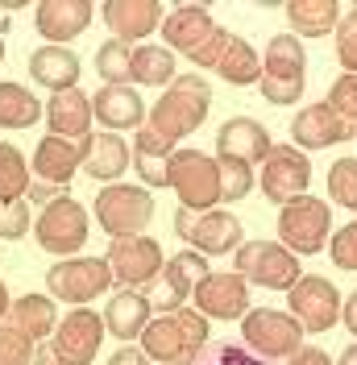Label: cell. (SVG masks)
I'll use <instances>...</instances> for the list:
<instances>
[{"label": "cell", "mask_w": 357, "mask_h": 365, "mask_svg": "<svg viewBox=\"0 0 357 365\" xmlns=\"http://www.w3.org/2000/svg\"><path fill=\"white\" fill-rule=\"evenodd\" d=\"M208 108H212V88H208V79H203V75H178L175 83L154 100L146 125L137 129L134 154L166 162L178 150V141L191 137L203 125Z\"/></svg>", "instance_id": "1"}, {"label": "cell", "mask_w": 357, "mask_h": 365, "mask_svg": "<svg viewBox=\"0 0 357 365\" xmlns=\"http://www.w3.org/2000/svg\"><path fill=\"white\" fill-rule=\"evenodd\" d=\"M91 116L109 129V133H121V129H141L146 120V104L134 88H100L91 96Z\"/></svg>", "instance_id": "25"}, {"label": "cell", "mask_w": 357, "mask_h": 365, "mask_svg": "<svg viewBox=\"0 0 357 365\" xmlns=\"http://www.w3.org/2000/svg\"><path fill=\"white\" fill-rule=\"evenodd\" d=\"M175 232L196 253H203V257L237 253L241 245H246V228H241V220H237L233 212H221V207H212V212H187V207H178L175 212Z\"/></svg>", "instance_id": "6"}, {"label": "cell", "mask_w": 357, "mask_h": 365, "mask_svg": "<svg viewBox=\"0 0 357 365\" xmlns=\"http://www.w3.org/2000/svg\"><path fill=\"white\" fill-rule=\"evenodd\" d=\"M84 166V145L79 141H67V137H42L38 141V150H34V170H38V179L42 182H59V187H67L71 175Z\"/></svg>", "instance_id": "28"}, {"label": "cell", "mask_w": 357, "mask_h": 365, "mask_svg": "<svg viewBox=\"0 0 357 365\" xmlns=\"http://www.w3.org/2000/svg\"><path fill=\"white\" fill-rule=\"evenodd\" d=\"M25 200H34V204H42V207H50L54 200H67V187H59V182H29V195Z\"/></svg>", "instance_id": "45"}, {"label": "cell", "mask_w": 357, "mask_h": 365, "mask_svg": "<svg viewBox=\"0 0 357 365\" xmlns=\"http://www.w3.org/2000/svg\"><path fill=\"white\" fill-rule=\"evenodd\" d=\"M166 187L187 212H212L221 204V162L203 150H175L166 158Z\"/></svg>", "instance_id": "3"}, {"label": "cell", "mask_w": 357, "mask_h": 365, "mask_svg": "<svg viewBox=\"0 0 357 365\" xmlns=\"http://www.w3.org/2000/svg\"><path fill=\"white\" fill-rule=\"evenodd\" d=\"M291 316L303 332H328L336 319H341V291H336L328 278L320 274H303L295 287L287 291Z\"/></svg>", "instance_id": "14"}, {"label": "cell", "mask_w": 357, "mask_h": 365, "mask_svg": "<svg viewBox=\"0 0 357 365\" xmlns=\"http://www.w3.org/2000/svg\"><path fill=\"white\" fill-rule=\"evenodd\" d=\"M0 63H4V42H0Z\"/></svg>", "instance_id": "52"}, {"label": "cell", "mask_w": 357, "mask_h": 365, "mask_svg": "<svg viewBox=\"0 0 357 365\" xmlns=\"http://www.w3.org/2000/svg\"><path fill=\"white\" fill-rule=\"evenodd\" d=\"M341 319H345V328H349V332L357 336V291L345 299V303H341Z\"/></svg>", "instance_id": "48"}, {"label": "cell", "mask_w": 357, "mask_h": 365, "mask_svg": "<svg viewBox=\"0 0 357 365\" xmlns=\"http://www.w3.org/2000/svg\"><path fill=\"white\" fill-rule=\"evenodd\" d=\"M333 38H336V58L345 63V75H357V13L353 9L336 21Z\"/></svg>", "instance_id": "41"}, {"label": "cell", "mask_w": 357, "mask_h": 365, "mask_svg": "<svg viewBox=\"0 0 357 365\" xmlns=\"http://www.w3.org/2000/svg\"><path fill=\"white\" fill-rule=\"evenodd\" d=\"M208 344V316L178 307L141 328V353L154 365H191Z\"/></svg>", "instance_id": "2"}, {"label": "cell", "mask_w": 357, "mask_h": 365, "mask_svg": "<svg viewBox=\"0 0 357 365\" xmlns=\"http://www.w3.org/2000/svg\"><path fill=\"white\" fill-rule=\"evenodd\" d=\"M203 274H208V257L196 253V250H187V253H178V257H171V262H162L158 278L150 282V291H146L150 307L162 312V316L187 307V299L196 295V287H200Z\"/></svg>", "instance_id": "12"}, {"label": "cell", "mask_w": 357, "mask_h": 365, "mask_svg": "<svg viewBox=\"0 0 357 365\" xmlns=\"http://www.w3.org/2000/svg\"><path fill=\"white\" fill-rule=\"evenodd\" d=\"M246 324H241V336L246 344L266 357V361H283V357H295L303 349V328L295 324L291 312H274V307H253L246 312Z\"/></svg>", "instance_id": "11"}, {"label": "cell", "mask_w": 357, "mask_h": 365, "mask_svg": "<svg viewBox=\"0 0 357 365\" xmlns=\"http://www.w3.org/2000/svg\"><path fill=\"white\" fill-rule=\"evenodd\" d=\"M9 307H13V299H9V291H4V282H0V324H4V316H9Z\"/></svg>", "instance_id": "50"}, {"label": "cell", "mask_w": 357, "mask_h": 365, "mask_svg": "<svg viewBox=\"0 0 357 365\" xmlns=\"http://www.w3.org/2000/svg\"><path fill=\"white\" fill-rule=\"evenodd\" d=\"M341 365H357V344H349V349L341 353Z\"/></svg>", "instance_id": "51"}, {"label": "cell", "mask_w": 357, "mask_h": 365, "mask_svg": "<svg viewBox=\"0 0 357 365\" xmlns=\"http://www.w3.org/2000/svg\"><path fill=\"white\" fill-rule=\"evenodd\" d=\"M150 299L141 295L137 287H121V291H112L109 307H104V328H109L116 341H134L141 336V328L150 324Z\"/></svg>", "instance_id": "27"}, {"label": "cell", "mask_w": 357, "mask_h": 365, "mask_svg": "<svg viewBox=\"0 0 357 365\" xmlns=\"http://www.w3.org/2000/svg\"><path fill=\"white\" fill-rule=\"evenodd\" d=\"M191 365H270V361L258 357L246 341H208Z\"/></svg>", "instance_id": "36"}, {"label": "cell", "mask_w": 357, "mask_h": 365, "mask_svg": "<svg viewBox=\"0 0 357 365\" xmlns=\"http://www.w3.org/2000/svg\"><path fill=\"white\" fill-rule=\"evenodd\" d=\"M134 83L171 88L175 83V54L166 46H134Z\"/></svg>", "instance_id": "32"}, {"label": "cell", "mask_w": 357, "mask_h": 365, "mask_svg": "<svg viewBox=\"0 0 357 365\" xmlns=\"http://www.w3.org/2000/svg\"><path fill=\"white\" fill-rule=\"evenodd\" d=\"M191 303H196V312L208 319H241L249 312V282L241 278V274H203L200 287H196V295H191Z\"/></svg>", "instance_id": "18"}, {"label": "cell", "mask_w": 357, "mask_h": 365, "mask_svg": "<svg viewBox=\"0 0 357 365\" xmlns=\"http://www.w3.org/2000/svg\"><path fill=\"white\" fill-rule=\"evenodd\" d=\"M353 13H357V4H353Z\"/></svg>", "instance_id": "53"}, {"label": "cell", "mask_w": 357, "mask_h": 365, "mask_svg": "<svg viewBox=\"0 0 357 365\" xmlns=\"http://www.w3.org/2000/svg\"><path fill=\"white\" fill-rule=\"evenodd\" d=\"M34 21L50 46H67L71 38H79L91 25V4L88 0H42Z\"/></svg>", "instance_id": "22"}, {"label": "cell", "mask_w": 357, "mask_h": 365, "mask_svg": "<svg viewBox=\"0 0 357 365\" xmlns=\"http://www.w3.org/2000/svg\"><path fill=\"white\" fill-rule=\"evenodd\" d=\"M333 237V212L316 195H299L278 212V241L287 245L295 257L299 253H320Z\"/></svg>", "instance_id": "10"}, {"label": "cell", "mask_w": 357, "mask_h": 365, "mask_svg": "<svg viewBox=\"0 0 357 365\" xmlns=\"http://www.w3.org/2000/svg\"><path fill=\"white\" fill-rule=\"evenodd\" d=\"M100 341H104V316H96L88 307H75L71 316L59 319L50 349H54L59 365H91L100 353Z\"/></svg>", "instance_id": "16"}, {"label": "cell", "mask_w": 357, "mask_h": 365, "mask_svg": "<svg viewBox=\"0 0 357 365\" xmlns=\"http://www.w3.org/2000/svg\"><path fill=\"white\" fill-rule=\"evenodd\" d=\"M96 220L109 232V241L121 237H141L146 225L154 220V195L150 187H134V182H109L96 195Z\"/></svg>", "instance_id": "5"}, {"label": "cell", "mask_w": 357, "mask_h": 365, "mask_svg": "<svg viewBox=\"0 0 357 365\" xmlns=\"http://www.w3.org/2000/svg\"><path fill=\"white\" fill-rule=\"evenodd\" d=\"M88 212L79 207V200H54L50 207H42L38 225H34V241L42 253H59V257H71L88 241Z\"/></svg>", "instance_id": "13"}, {"label": "cell", "mask_w": 357, "mask_h": 365, "mask_svg": "<svg viewBox=\"0 0 357 365\" xmlns=\"http://www.w3.org/2000/svg\"><path fill=\"white\" fill-rule=\"evenodd\" d=\"M4 324L21 328V332H25L34 344H42L46 336H54V328H59L54 299H46V295H21V299H13V307H9Z\"/></svg>", "instance_id": "30"}, {"label": "cell", "mask_w": 357, "mask_h": 365, "mask_svg": "<svg viewBox=\"0 0 357 365\" xmlns=\"http://www.w3.org/2000/svg\"><path fill=\"white\" fill-rule=\"evenodd\" d=\"M42 104L34 100V91H25L21 83H0V129H29L38 125Z\"/></svg>", "instance_id": "33"}, {"label": "cell", "mask_w": 357, "mask_h": 365, "mask_svg": "<svg viewBox=\"0 0 357 365\" xmlns=\"http://www.w3.org/2000/svg\"><path fill=\"white\" fill-rule=\"evenodd\" d=\"M134 166V154L121 133H91L84 141V170L100 182H116Z\"/></svg>", "instance_id": "26"}, {"label": "cell", "mask_w": 357, "mask_h": 365, "mask_svg": "<svg viewBox=\"0 0 357 365\" xmlns=\"http://www.w3.org/2000/svg\"><path fill=\"white\" fill-rule=\"evenodd\" d=\"M328 195L341 207L357 212V158H336L328 166Z\"/></svg>", "instance_id": "37"}, {"label": "cell", "mask_w": 357, "mask_h": 365, "mask_svg": "<svg viewBox=\"0 0 357 365\" xmlns=\"http://www.w3.org/2000/svg\"><path fill=\"white\" fill-rule=\"evenodd\" d=\"M308 182H312V162L303 150L295 145H274L262 162V191H266L270 204L287 207L291 200L308 195Z\"/></svg>", "instance_id": "15"}, {"label": "cell", "mask_w": 357, "mask_h": 365, "mask_svg": "<svg viewBox=\"0 0 357 365\" xmlns=\"http://www.w3.org/2000/svg\"><path fill=\"white\" fill-rule=\"evenodd\" d=\"M109 365H150V357L141 349H134V344H125V349H116L109 357Z\"/></svg>", "instance_id": "47"}, {"label": "cell", "mask_w": 357, "mask_h": 365, "mask_svg": "<svg viewBox=\"0 0 357 365\" xmlns=\"http://www.w3.org/2000/svg\"><path fill=\"white\" fill-rule=\"evenodd\" d=\"M100 13H104L109 29L116 34V42H125V46L146 42L166 21V9L158 0H109Z\"/></svg>", "instance_id": "20"}, {"label": "cell", "mask_w": 357, "mask_h": 365, "mask_svg": "<svg viewBox=\"0 0 357 365\" xmlns=\"http://www.w3.org/2000/svg\"><path fill=\"white\" fill-rule=\"evenodd\" d=\"M134 170L141 175V187H166V162L158 158H141V154H134Z\"/></svg>", "instance_id": "44"}, {"label": "cell", "mask_w": 357, "mask_h": 365, "mask_svg": "<svg viewBox=\"0 0 357 365\" xmlns=\"http://www.w3.org/2000/svg\"><path fill=\"white\" fill-rule=\"evenodd\" d=\"M96 71L104 79V88H129L134 83V46L125 42H104L96 50Z\"/></svg>", "instance_id": "34"}, {"label": "cell", "mask_w": 357, "mask_h": 365, "mask_svg": "<svg viewBox=\"0 0 357 365\" xmlns=\"http://www.w3.org/2000/svg\"><path fill=\"white\" fill-rule=\"evenodd\" d=\"M308 58H303V42L295 34H274L266 46V58H262V75H258V88L266 104H295L303 100V83H308Z\"/></svg>", "instance_id": "4"}, {"label": "cell", "mask_w": 357, "mask_h": 365, "mask_svg": "<svg viewBox=\"0 0 357 365\" xmlns=\"http://www.w3.org/2000/svg\"><path fill=\"white\" fill-rule=\"evenodd\" d=\"M291 137H295V150H312L316 154V150H328V145H341V141L357 137V129L345 125L328 104H308L291 120Z\"/></svg>", "instance_id": "21"}, {"label": "cell", "mask_w": 357, "mask_h": 365, "mask_svg": "<svg viewBox=\"0 0 357 365\" xmlns=\"http://www.w3.org/2000/svg\"><path fill=\"white\" fill-rule=\"evenodd\" d=\"M29 195V162L17 145L0 141V200H25Z\"/></svg>", "instance_id": "35"}, {"label": "cell", "mask_w": 357, "mask_h": 365, "mask_svg": "<svg viewBox=\"0 0 357 365\" xmlns=\"http://www.w3.org/2000/svg\"><path fill=\"white\" fill-rule=\"evenodd\" d=\"M112 287V266L104 257H63L59 266L46 270L50 299H63L71 307H88Z\"/></svg>", "instance_id": "8"}, {"label": "cell", "mask_w": 357, "mask_h": 365, "mask_svg": "<svg viewBox=\"0 0 357 365\" xmlns=\"http://www.w3.org/2000/svg\"><path fill=\"white\" fill-rule=\"evenodd\" d=\"M29 75L42 88H50L54 96L59 91H71L79 83V54L71 46H42V50L29 54Z\"/></svg>", "instance_id": "29"}, {"label": "cell", "mask_w": 357, "mask_h": 365, "mask_svg": "<svg viewBox=\"0 0 357 365\" xmlns=\"http://www.w3.org/2000/svg\"><path fill=\"white\" fill-rule=\"evenodd\" d=\"M287 21H291V29H295V38H324V34L336 29L341 9H336L333 0H291Z\"/></svg>", "instance_id": "31"}, {"label": "cell", "mask_w": 357, "mask_h": 365, "mask_svg": "<svg viewBox=\"0 0 357 365\" xmlns=\"http://www.w3.org/2000/svg\"><path fill=\"white\" fill-rule=\"evenodd\" d=\"M34 353H38V344L21 328L0 324V365H34Z\"/></svg>", "instance_id": "38"}, {"label": "cell", "mask_w": 357, "mask_h": 365, "mask_svg": "<svg viewBox=\"0 0 357 365\" xmlns=\"http://www.w3.org/2000/svg\"><path fill=\"white\" fill-rule=\"evenodd\" d=\"M112 278H121L125 287H150L162 270V245L154 237H121L109 241V257Z\"/></svg>", "instance_id": "17"}, {"label": "cell", "mask_w": 357, "mask_h": 365, "mask_svg": "<svg viewBox=\"0 0 357 365\" xmlns=\"http://www.w3.org/2000/svg\"><path fill=\"white\" fill-rule=\"evenodd\" d=\"M212 34H216V21H212V13L200 9V4H183L175 13H166V21H162L166 50H178V54H187V58H191Z\"/></svg>", "instance_id": "23"}, {"label": "cell", "mask_w": 357, "mask_h": 365, "mask_svg": "<svg viewBox=\"0 0 357 365\" xmlns=\"http://www.w3.org/2000/svg\"><path fill=\"white\" fill-rule=\"evenodd\" d=\"M46 120H50V133L54 137H67V141H79L84 145L91 137V96H84L79 88L50 96Z\"/></svg>", "instance_id": "24"}, {"label": "cell", "mask_w": 357, "mask_h": 365, "mask_svg": "<svg viewBox=\"0 0 357 365\" xmlns=\"http://www.w3.org/2000/svg\"><path fill=\"white\" fill-rule=\"evenodd\" d=\"M221 162V158H216ZM249 187H253V166H241V162H221V204H237L246 200Z\"/></svg>", "instance_id": "39"}, {"label": "cell", "mask_w": 357, "mask_h": 365, "mask_svg": "<svg viewBox=\"0 0 357 365\" xmlns=\"http://www.w3.org/2000/svg\"><path fill=\"white\" fill-rule=\"evenodd\" d=\"M237 274L253 287H266V291H291L303 278L299 257L283 241H246L237 250Z\"/></svg>", "instance_id": "9"}, {"label": "cell", "mask_w": 357, "mask_h": 365, "mask_svg": "<svg viewBox=\"0 0 357 365\" xmlns=\"http://www.w3.org/2000/svg\"><path fill=\"white\" fill-rule=\"evenodd\" d=\"M274 150L266 125L253 120V116H233L224 120L221 133H216V158L221 162H241V166H258L266 162V154Z\"/></svg>", "instance_id": "19"}, {"label": "cell", "mask_w": 357, "mask_h": 365, "mask_svg": "<svg viewBox=\"0 0 357 365\" xmlns=\"http://www.w3.org/2000/svg\"><path fill=\"white\" fill-rule=\"evenodd\" d=\"M324 104H328L345 125L357 129V75H341L333 88H328V100H324Z\"/></svg>", "instance_id": "40"}, {"label": "cell", "mask_w": 357, "mask_h": 365, "mask_svg": "<svg viewBox=\"0 0 357 365\" xmlns=\"http://www.w3.org/2000/svg\"><path fill=\"white\" fill-rule=\"evenodd\" d=\"M328 253H333V262L341 270H357V220L328 237Z\"/></svg>", "instance_id": "43"}, {"label": "cell", "mask_w": 357, "mask_h": 365, "mask_svg": "<svg viewBox=\"0 0 357 365\" xmlns=\"http://www.w3.org/2000/svg\"><path fill=\"white\" fill-rule=\"evenodd\" d=\"M191 63H196V67H208L212 75H221L224 83H233V88L258 83V75H262V58H258V50H253L246 38L228 34L224 25H216V34L191 54Z\"/></svg>", "instance_id": "7"}, {"label": "cell", "mask_w": 357, "mask_h": 365, "mask_svg": "<svg viewBox=\"0 0 357 365\" xmlns=\"http://www.w3.org/2000/svg\"><path fill=\"white\" fill-rule=\"evenodd\" d=\"M29 232V200H0V237L21 241Z\"/></svg>", "instance_id": "42"}, {"label": "cell", "mask_w": 357, "mask_h": 365, "mask_svg": "<svg viewBox=\"0 0 357 365\" xmlns=\"http://www.w3.org/2000/svg\"><path fill=\"white\" fill-rule=\"evenodd\" d=\"M34 365H59V357H54V349H50V341L38 344V353H34Z\"/></svg>", "instance_id": "49"}, {"label": "cell", "mask_w": 357, "mask_h": 365, "mask_svg": "<svg viewBox=\"0 0 357 365\" xmlns=\"http://www.w3.org/2000/svg\"><path fill=\"white\" fill-rule=\"evenodd\" d=\"M287 365H333V357H328L324 349H312V344H303L295 357H287Z\"/></svg>", "instance_id": "46"}]
</instances>
